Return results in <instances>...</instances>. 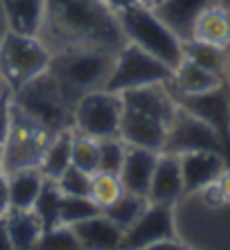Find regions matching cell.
Listing matches in <instances>:
<instances>
[{"label":"cell","mask_w":230,"mask_h":250,"mask_svg":"<svg viewBox=\"0 0 230 250\" xmlns=\"http://www.w3.org/2000/svg\"><path fill=\"white\" fill-rule=\"evenodd\" d=\"M41 39L52 54L81 47L117 52L127 39L104 0H46V25Z\"/></svg>","instance_id":"1"},{"label":"cell","mask_w":230,"mask_h":250,"mask_svg":"<svg viewBox=\"0 0 230 250\" xmlns=\"http://www.w3.org/2000/svg\"><path fill=\"white\" fill-rule=\"evenodd\" d=\"M115 61V52L99 50V47H81V50H66L52 57V75L57 77L59 86L75 106L81 95L104 88Z\"/></svg>","instance_id":"2"},{"label":"cell","mask_w":230,"mask_h":250,"mask_svg":"<svg viewBox=\"0 0 230 250\" xmlns=\"http://www.w3.org/2000/svg\"><path fill=\"white\" fill-rule=\"evenodd\" d=\"M117 21L127 41L136 43L151 57L161 59L172 70L183 61V41L156 16L149 5L129 7L117 14Z\"/></svg>","instance_id":"3"},{"label":"cell","mask_w":230,"mask_h":250,"mask_svg":"<svg viewBox=\"0 0 230 250\" xmlns=\"http://www.w3.org/2000/svg\"><path fill=\"white\" fill-rule=\"evenodd\" d=\"M14 104L29 117H34L43 128L50 133H57L66 126H72V104L64 95L57 77L52 70L39 75L36 79L23 83L21 88L12 90Z\"/></svg>","instance_id":"4"},{"label":"cell","mask_w":230,"mask_h":250,"mask_svg":"<svg viewBox=\"0 0 230 250\" xmlns=\"http://www.w3.org/2000/svg\"><path fill=\"white\" fill-rule=\"evenodd\" d=\"M52 57L54 54L41 36H25L7 29L0 36V79L16 90L47 72Z\"/></svg>","instance_id":"5"},{"label":"cell","mask_w":230,"mask_h":250,"mask_svg":"<svg viewBox=\"0 0 230 250\" xmlns=\"http://www.w3.org/2000/svg\"><path fill=\"white\" fill-rule=\"evenodd\" d=\"M174 70L161 59L151 57L136 43L127 41L115 52V61L111 75L104 83V90L111 93H124L131 88L151 86V83H167L172 79Z\"/></svg>","instance_id":"6"},{"label":"cell","mask_w":230,"mask_h":250,"mask_svg":"<svg viewBox=\"0 0 230 250\" xmlns=\"http://www.w3.org/2000/svg\"><path fill=\"white\" fill-rule=\"evenodd\" d=\"M50 131L43 128L34 117H29L14 104L12 108V126L7 133L5 146L0 151L5 174H12L16 169L39 167L43 151L50 142Z\"/></svg>","instance_id":"7"},{"label":"cell","mask_w":230,"mask_h":250,"mask_svg":"<svg viewBox=\"0 0 230 250\" xmlns=\"http://www.w3.org/2000/svg\"><path fill=\"white\" fill-rule=\"evenodd\" d=\"M122 111H124V102L120 93H111V90H91V93L81 95L72 106V126L79 133L92 135V138H113L120 135V122Z\"/></svg>","instance_id":"8"},{"label":"cell","mask_w":230,"mask_h":250,"mask_svg":"<svg viewBox=\"0 0 230 250\" xmlns=\"http://www.w3.org/2000/svg\"><path fill=\"white\" fill-rule=\"evenodd\" d=\"M162 151L174 153V156H181V153L187 151H219L226 156V146L221 142V138H219V133L206 120H201L199 115L190 113L187 108H183L179 104L172 122L167 126V138Z\"/></svg>","instance_id":"9"},{"label":"cell","mask_w":230,"mask_h":250,"mask_svg":"<svg viewBox=\"0 0 230 250\" xmlns=\"http://www.w3.org/2000/svg\"><path fill=\"white\" fill-rule=\"evenodd\" d=\"M174 205L165 203H151L147 205V209L142 212L138 221L129 228L124 237H122L120 248H154L161 241H169V239H179L176 237V226H174Z\"/></svg>","instance_id":"10"},{"label":"cell","mask_w":230,"mask_h":250,"mask_svg":"<svg viewBox=\"0 0 230 250\" xmlns=\"http://www.w3.org/2000/svg\"><path fill=\"white\" fill-rule=\"evenodd\" d=\"M174 97L183 108L206 120L217 131L226 146V158L230 160V95L226 86L201 95H174Z\"/></svg>","instance_id":"11"},{"label":"cell","mask_w":230,"mask_h":250,"mask_svg":"<svg viewBox=\"0 0 230 250\" xmlns=\"http://www.w3.org/2000/svg\"><path fill=\"white\" fill-rule=\"evenodd\" d=\"M169 122L172 120L165 115L142 111V108H133V106H124L120 122V138L124 142H129V145L162 151Z\"/></svg>","instance_id":"12"},{"label":"cell","mask_w":230,"mask_h":250,"mask_svg":"<svg viewBox=\"0 0 230 250\" xmlns=\"http://www.w3.org/2000/svg\"><path fill=\"white\" fill-rule=\"evenodd\" d=\"M179 163L185 194H196L207 183L217 181L228 160L219 151H187L179 156Z\"/></svg>","instance_id":"13"},{"label":"cell","mask_w":230,"mask_h":250,"mask_svg":"<svg viewBox=\"0 0 230 250\" xmlns=\"http://www.w3.org/2000/svg\"><path fill=\"white\" fill-rule=\"evenodd\" d=\"M158 156H161V151L127 142L124 160H122L120 167V181L127 192L142 194V196L149 194V183L151 176H154L156 163H158Z\"/></svg>","instance_id":"14"},{"label":"cell","mask_w":230,"mask_h":250,"mask_svg":"<svg viewBox=\"0 0 230 250\" xmlns=\"http://www.w3.org/2000/svg\"><path fill=\"white\" fill-rule=\"evenodd\" d=\"M217 2L219 0H158L151 9L181 41H187L192 36L196 18Z\"/></svg>","instance_id":"15"},{"label":"cell","mask_w":230,"mask_h":250,"mask_svg":"<svg viewBox=\"0 0 230 250\" xmlns=\"http://www.w3.org/2000/svg\"><path fill=\"white\" fill-rule=\"evenodd\" d=\"M181 196H185V187H183V174H181L179 156L161 151L154 169V176H151L147 198L151 203L174 205L176 201H181Z\"/></svg>","instance_id":"16"},{"label":"cell","mask_w":230,"mask_h":250,"mask_svg":"<svg viewBox=\"0 0 230 250\" xmlns=\"http://www.w3.org/2000/svg\"><path fill=\"white\" fill-rule=\"evenodd\" d=\"M0 12L9 32L41 36L46 25V0H0Z\"/></svg>","instance_id":"17"},{"label":"cell","mask_w":230,"mask_h":250,"mask_svg":"<svg viewBox=\"0 0 230 250\" xmlns=\"http://www.w3.org/2000/svg\"><path fill=\"white\" fill-rule=\"evenodd\" d=\"M77 239H79L81 248H91V250H111V248H120L124 230L117 228L109 216L99 212V214L84 219V221L72 226Z\"/></svg>","instance_id":"18"},{"label":"cell","mask_w":230,"mask_h":250,"mask_svg":"<svg viewBox=\"0 0 230 250\" xmlns=\"http://www.w3.org/2000/svg\"><path fill=\"white\" fill-rule=\"evenodd\" d=\"M167 86L174 95H201L224 86V77L214 75V72L183 57V61L174 68V75L167 82Z\"/></svg>","instance_id":"19"},{"label":"cell","mask_w":230,"mask_h":250,"mask_svg":"<svg viewBox=\"0 0 230 250\" xmlns=\"http://www.w3.org/2000/svg\"><path fill=\"white\" fill-rule=\"evenodd\" d=\"M190 39L212 43V45H219V47H228L230 45V7L217 2V5L207 7L206 12H201V16L196 18L194 27H192Z\"/></svg>","instance_id":"20"},{"label":"cell","mask_w":230,"mask_h":250,"mask_svg":"<svg viewBox=\"0 0 230 250\" xmlns=\"http://www.w3.org/2000/svg\"><path fill=\"white\" fill-rule=\"evenodd\" d=\"M5 226L9 241H12V248L16 250L36 248L39 239L46 232L43 221L34 209H9L5 214Z\"/></svg>","instance_id":"21"},{"label":"cell","mask_w":230,"mask_h":250,"mask_svg":"<svg viewBox=\"0 0 230 250\" xmlns=\"http://www.w3.org/2000/svg\"><path fill=\"white\" fill-rule=\"evenodd\" d=\"M72 138H75V126H66L50 135V142H47L43 158L39 163V169L43 171L46 178L57 181L70 167V163H72Z\"/></svg>","instance_id":"22"},{"label":"cell","mask_w":230,"mask_h":250,"mask_svg":"<svg viewBox=\"0 0 230 250\" xmlns=\"http://www.w3.org/2000/svg\"><path fill=\"white\" fill-rule=\"evenodd\" d=\"M7 181H9L12 209H32L41 187L46 183V176H43V171L39 167H25L7 174Z\"/></svg>","instance_id":"23"},{"label":"cell","mask_w":230,"mask_h":250,"mask_svg":"<svg viewBox=\"0 0 230 250\" xmlns=\"http://www.w3.org/2000/svg\"><path fill=\"white\" fill-rule=\"evenodd\" d=\"M183 57L219 77H224L228 72V52H226V47L190 39V41H183Z\"/></svg>","instance_id":"24"},{"label":"cell","mask_w":230,"mask_h":250,"mask_svg":"<svg viewBox=\"0 0 230 250\" xmlns=\"http://www.w3.org/2000/svg\"><path fill=\"white\" fill-rule=\"evenodd\" d=\"M147 205H149V198L147 196H142V194H133V192H127V189H124V194H122L113 205H109L106 209H102V212L109 216L115 226L122 228V230L127 232L129 228L142 216V212L147 209Z\"/></svg>","instance_id":"25"},{"label":"cell","mask_w":230,"mask_h":250,"mask_svg":"<svg viewBox=\"0 0 230 250\" xmlns=\"http://www.w3.org/2000/svg\"><path fill=\"white\" fill-rule=\"evenodd\" d=\"M61 189H59L57 181H52V178H46L43 187H41L39 196H36V203H34V212L41 216V221H43V228L50 230V228L59 226V212H61Z\"/></svg>","instance_id":"26"},{"label":"cell","mask_w":230,"mask_h":250,"mask_svg":"<svg viewBox=\"0 0 230 250\" xmlns=\"http://www.w3.org/2000/svg\"><path fill=\"white\" fill-rule=\"evenodd\" d=\"M124 194V185L120 181V174H111V171H95L91 178V198L106 209L113 205L117 198Z\"/></svg>","instance_id":"27"},{"label":"cell","mask_w":230,"mask_h":250,"mask_svg":"<svg viewBox=\"0 0 230 250\" xmlns=\"http://www.w3.org/2000/svg\"><path fill=\"white\" fill-rule=\"evenodd\" d=\"M72 165H77L88 174H95L99 169V140L75 131V138H72Z\"/></svg>","instance_id":"28"},{"label":"cell","mask_w":230,"mask_h":250,"mask_svg":"<svg viewBox=\"0 0 230 250\" xmlns=\"http://www.w3.org/2000/svg\"><path fill=\"white\" fill-rule=\"evenodd\" d=\"M99 208L91 196H64L61 198V212H59V221L66 226H75V223L91 219V216L99 214Z\"/></svg>","instance_id":"29"},{"label":"cell","mask_w":230,"mask_h":250,"mask_svg":"<svg viewBox=\"0 0 230 250\" xmlns=\"http://www.w3.org/2000/svg\"><path fill=\"white\" fill-rule=\"evenodd\" d=\"M91 178L92 174L70 163V167L57 178V185L64 196H91Z\"/></svg>","instance_id":"30"},{"label":"cell","mask_w":230,"mask_h":250,"mask_svg":"<svg viewBox=\"0 0 230 250\" xmlns=\"http://www.w3.org/2000/svg\"><path fill=\"white\" fill-rule=\"evenodd\" d=\"M124 149H127V142L120 135L99 140V169L97 171L120 174L122 160H124Z\"/></svg>","instance_id":"31"},{"label":"cell","mask_w":230,"mask_h":250,"mask_svg":"<svg viewBox=\"0 0 230 250\" xmlns=\"http://www.w3.org/2000/svg\"><path fill=\"white\" fill-rule=\"evenodd\" d=\"M36 248L43 250H72V248H81L79 239H77L72 226H66V223H59V226L50 228L43 232V237L39 239V246Z\"/></svg>","instance_id":"32"},{"label":"cell","mask_w":230,"mask_h":250,"mask_svg":"<svg viewBox=\"0 0 230 250\" xmlns=\"http://www.w3.org/2000/svg\"><path fill=\"white\" fill-rule=\"evenodd\" d=\"M12 108H14V93L12 88L2 82L0 83V151L5 146L7 133H9V126H12Z\"/></svg>","instance_id":"33"},{"label":"cell","mask_w":230,"mask_h":250,"mask_svg":"<svg viewBox=\"0 0 230 250\" xmlns=\"http://www.w3.org/2000/svg\"><path fill=\"white\" fill-rule=\"evenodd\" d=\"M196 194L201 196L203 205H206V208H210V209H217V208H224V205H226L224 194H221V189H219L217 181L207 183V185H206V187H201V189H199Z\"/></svg>","instance_id":"34"},{"label":"cell","mask_w":230,"mask_h":250,"mask_svg":"<svg viewBox=\"0 0 230 250\" xmlns=\"http://www.w3.org/2000/svg\"><path fill=\"white\" fill-rule=\"evenodd\" d=\"M12 209V201H9V181L7 174H0V216H5Z\"/></svg>","instance_id":"35"},{"label":"cell","mask_w":230,"mask_h":250,"mask_svg":"<svg viewBox=\"0 0 230 250\" xmlns=\"http://www.w3.org/2000/svg\"><path fill=\"white\" fill-rule=\"evenodd\" d=\"M104 5L109 7L113 14H120L129 7H136V5H144V0H104Z\"/></svg>","instance_id":"36"},{"label":"cell","mask_w":230,"mask_h":250,"mask_svg":"<svg viewBox=\"0 0 230 250\" xmlns=\"http://www.w3.org/2000/svg\"><path fill=\"white\" fill-rule=\"evenodd\" d=\"M217 185H219V189H221V194H224L226 205H230V167H228V165H226L224 171L219 174Z\"/></svg>","instance_id":"37"},{"label":"cell","mask_w":230,"mask_h":250,"mask_svg":"<svg viewBox=\"0 0 230 250\" xmlns=\"http://www.w3.org/2000/svg\"><path fill=\"white\" fill-rule=\"evenodd\" d=\"M9 248H12V241H9V234H7L5 216H0V250H9Z\"/></svg>","instance_id":"38"},{"label":"cell","mask_w":230,"mask_h":250,"mask_svg":"<svg viewBox=\"0 0 230 250\" xmlns=\"http://www.w3.org/2000/svg\"><path fill=\"white\" fill-rule=\"evenodd\" d=\"M156 2H158V0H144V5H149V7H154Z\"/></svg>","instance_id":"39"},{"label":"cell","mask_w":230,"mask_h":250,"mask_svg":"<svg viewBox=\"0 0 230 250\" xmlns=\"http://www.w3.org/2000/svg\"><path fill=\"white\" fill-rule=\"evenodd\" d=\"M221 5H226V7H230V0H219Z\"/></svg>","instance_id":"40"},{"label":"cell","mask_w":230,"mask_h":250,"mask_svg":"<svg viewBox=\"0 0 230 250\" xmlns=\"http://www.w3.org/2000/svg\"><path fill=\"white\" fill-rule=\"evenodd\" d=\"M0 174H5V169H2V160H0Z\"/></svg>","instance_id":"41"},{"label":"cell","mask_w":230,"mask_h":250,"mask_svg":"<svg viewBox=\"0 0 230 250\" xmlns=\"http://www.w3.org/2000/svg\"><path fill=\"white\" fill-rule=\"evenodd\" d=\"M0 83H2V79H0Z\"/></svg>","instance_id":"42"}]
</instances>
